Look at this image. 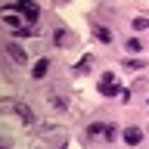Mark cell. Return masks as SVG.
I'll list each match as a JSON object with an SVG mask.
<instances>
[{
	"label": "cell",
	"instance_id": "11",
	"mask_svg": "<svg viewBox=\"0 0 149 149\" xmlns=\"http://www.w3.org/2000/svg\"><path fill=\"white\" fill-rule=\"evenodd\" d=\"M124 68H146V62H143V59H124Z\"/></svg>",
	"mask_w": 149,
	"mask_h": 149
},
{
	"label": "cell",
	"instance_id": "8",
	"mask_svg": "<svg viewBox=\"0 0 149 149\" xmlns=\"http://www.w3.org/2000/svg\"><path fill=\"white\" fill-rule=\"evenodd\" d=\"M90 65H93V56L87 53V56H84V59H81V62H78V65H74V68H72V74H84V72H90Z\"/></svg>",
	"mask_w": 149,
	"mask_h": 149
},
{
	"label": "cell",
	"instance_id": "9",
	"mask_svg": "<svg viewBox=\"0 0 149 149\" xmlns=\"http://www.w3.org/2000/svg\"><path fill=\"white\" fill-rule=\"evenodd\" d=\"M93 37L102 40V44H109V40H112V31H109L106 25H96V28H93Z\"/></svg>",
	"mask_w": 149,
	"mask_h": 149
},
{
	"label": "cell",
	"instance_id": "10",
	"mask_svg": "<svg viewBox=\"0 0 149 149\" xmlns=\"http://www.w3.org/2000/svg\"><path fill=\"white\" fill-rule=\"evenodd\" d=\"M130 28H134V31H149V19L146 16H137L134 22H130Z\"/></svg>",
	"mask_w": 149,
	"mask_h": 149
},
{
	"label": "cell",
	"instance_id": "2",
	"mask_svg": "<svg viewBox=\"0 0 149 149\" xmlns=\"http://www.w3.org/2000/svg\"><path fill=\"white\" fill-rule=\"evenodd\" d=\"M6 13H22V16L28 19V22H37V16H40V9L34 6V3H13V6H6Z\"/></svg>",
	"mask_w": 149,
	"mask_h": 149
},
{
	"label": "cell",
	"instance_id": "1",
	"mask_svg": "<svg viewBox=\"0 0 149 149\" xmlns=\"http://www.w3.org/2000/svg\"><path fill=\"white\" fill-rule=\"evenodd\" d=\"M100 93H102V96H121L124 87H118V81H115L112 72H102L100 74Z\"/></svg>",
	"mask_w": 149,
	"mask_h": 149
},
{
	"label": "cell",
	"instance_id": "13",
	"mask_svg": "<svg viewBox=\"0 0 149 149\" xmlns=\"http://www.w3.org/2000/svg\"><path fill=\"white\" fill-rule=\"evenodd\" d=\"M34 34V28H16V37H31Z\"/></svg>",
	"mask_w": 149,
	"mask_h": 149
},
{
	"label": "cell",
	"instance_id": "5",
	"mask_svg": "<svg viewBox=\"0 0 149 149\" xmlns=\"http://www.w3.org/2000/svg\"><path fill=\"white\" fill-rule=\"evenodd\" d=\"M6 50H9V56H13V62H25V59H28V53L19 44H6Z\"/></svg>",
	"mask_w": 149,
	"mask_h": 149
},
{
	"label": "cell",
	"instance_id": "7",
	"mask_svg": "<svg viewBox=\"0 0 149 149\" xmlns=\"http://www.w3.org/2000/svg\"><path fill=\"white\" fill-rule=\"evenodd\" d=\"M53 40H56V44H74V34H68L65 28H56V31H53Z\"/></svg>",
	"mask_w": 149,
	"mask_h": 149
},
{
	"label": "cell",
	"instance_id": "4",
	"mask_svg": "<svg viewBox=\"0 0 149 149\" xmlns=\"http://www.w3.org/2000/svg\"><path fill=\"white\" fill-rule=\"evenodd\" d=\"M140 140H143V130L140 127H124V143L127 146H137Z\"/></svg>",
	"mask_w": 149,
	"mask_h": 149
},
{
	"label": "cell",
	"instance_id": "12",
	"mask_svg": "<svg viewBox=\"0 0 149 149\" xmlns=\"http://www.w3.org/2000/svg\"><path fill=\"white\" fill-rule=\"evenodd\" d=\"M127 50H130V53H143V44H140L137 37H130V40H127Z\"/></svg>",
	"mask_w": 149,
	"mask_h": 149
},
{
	"label": "cell",
	"instance_id": "3",
	"mask_svg": "<svg viewBox=\"0 0 149 149\" xmlns=\"http://www.w3.org/2000/svg\"><path fill=\"white\" fill-rule=\"evenodd\" d=\"M47 72H50V59H37L34 68H31V78H34V81H40V78H47Z\"/></svg>",
	"mask_w": 149,
	"mask_h": 149
},
{
	"label": "cell",
	"instance_id": "14",
	"mask_svg": "<svg viewBox=\"0 0 149 149\" xmlns=\"http://www.w3.org/2000/svg\"><path fill=\"white\" fill-rule=\"evenodd\" d=\"M146 102H149V100H146Z\"/></svg>",
	"mask_w": 149,
	"mask_h": 149
},
{
	"label": "cell",
	"instance_id": "6",
	"mask_svg": "<svg viewBox=\"0 0 149 149\" xmlns=\"http://www.w3.org/2000/svg\"><path fill=\"white\" fill-rule=\"evenodd\" d=\"M16 115H19V118H22V121H25V124H34V112H31V109H28V106H22V102H19V106H16Z\"/></svg>",
	"mask_w": 149,
	"mask_h": 149
}]
</instances>
